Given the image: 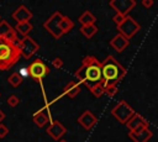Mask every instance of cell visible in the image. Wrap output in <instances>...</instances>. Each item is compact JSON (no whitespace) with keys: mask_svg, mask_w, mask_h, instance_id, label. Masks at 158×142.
I'll return each mask as SVG.
<instances>
[{"mask_svg":"<svg viewBox=\"0 0 158 142\" xmlns=\"http://www.w3.org/2000/svg\"><path fill=\"white\" fill-rule=\"evenodd\" d=\"M101 73H102V85L105 86H117V84L123 79L127 70L122 67L114 56H107L105 61L101 63Z\"/></svg>","mask_w":158,"mask_h":142,"instance_id":"1","label":"cell"},{"mask_svg":"<svg viewBox=\"0 0 158 142\" xmlns=\"http://www.w3.org/2000/svg\"><path fill=\"white\" fill-rule=\"evenodd\" d=\"M75 78L80 84H84L88 89L96 85L102 84V73H101V62H99L95 57L88 65H80L75 73Z\"/></svg>","mask_w":158,"mask_h":142,"instance_id":"2","label":"cell"},{"mask_svg":"<svg viewBox=\"0 0 158 142\" xmlns=\"http://www.w3.org/2000/svg\"><path fill=\"white\" fill-rule=\"evenodd\" d=\"M21 57L19 47L0 38V70H7Z\"/></svg>","mask_w":158,"mask_h":142,"instance_id":"3","label":"cell"},{"mask_svg":"<svg viewBox=\"0 0 158 142\" xmlns=\"http://www.w3.org/2000/svg\"><path fill=\"white\" fill-rule=\"evenodd\" d=\"M111 115L120 122V123H127V121L135 115V110L127 104L125 100H120L112 109H111Z\"/></svg>","mask_w":158,"mask_h":142,"instance_id":"4","label":"cell"},{"mask_svg":"<svg viewBox=\"0 0 158 142\" xmlns=\"http://www.w3.org/2000/svg\"><path fill=\"white\" fill-rule=\"evenodd\" d=\"M27 70H28V77H31L35 81H38V83H41L42 79H43L46 75H48V73H49L48 65H47L42 59H40V58L35 59V61L27 67Z\"/></svg>","mask_w":158,"mask_h":142,"instance_id":"5","label":"cell"},{"mask_svg":"<svg viewBox=\"0 0 158 142\" xmlns=\"http://www.w3.org/2000/svg\"><path fill=\"white\" fill-rule=\"evenodd\" d=\"M63 19V15L59 12V11H54L44 22H43V27L56 38H60L63 36L62 31H60V27H59V23Z\"/></svg>","mask_w":158,"mask_h":142,"instance_id":"6","label":"cell"},{"mask_svg":"<svg viewBox=\"0 0 158 142\" xmlns=\"http://www.w3.org/2000/svg\"><path fill=\"white\" fill-rule=\"evenodd\" d=\"M139 28H141L139 23L133 17H131V16H126L125 20H123V22L117 26L118 33L122 35V36H125L128 40H131L139 31Z\"/></svg>","mask_w":158,"mask_h":142,"instance_id":"7","label":"cell"},{"mask_svg":"<svg viewBox=\"0 0 158 142\" xmlns=\"http://www.w3.org/2000/svg\"><path fill=\"white\" fill-rule=\"evenodd\" d=\"M19 49L21 52V56L25 57V59L31 58L38 49H40V44L30 36H25L20 40V46Z\"/></svg>","mask_w":158,"mask_h":142,"instance_id":"8","label":"cell"},{"mask_svg":"<svg viewBox=\"0 0 158 142\" xmlns=\"http://www.w3.org/2000/svg\"><path fill=\"white\" fill-rule=\"evenodd\" d=\"M109 5L116 11V14H120L122 16H128V14L136 6V1L135 0H111Z\"/></svg>","mask_w":158,"mask_h":142,"instance_id":"9","label":"cell"},{"mask_svg":"<svg viewBox=\"0 0 158 142\" xmlns=\"http://www.w3.org/2000/svg\"><path fill=\"white\" fill-rule=\"evenodd\" d=\"M46 132L54 140V141H59L67 132V128L65 126H63L59 121H52L49 123V126L46 128Z\"/></svg>","mask_w":158,"mask_h":142,"instance_id":"10","label":"cell"},{"mask_svg":"<svg viewBox=\"0 0 158 142\" xmlns=\"http://www.w3.org/2000/svg\"><path fill=\"white\" fill-rule=\"evenodd\" d=\"M32 120H33V122H35L38 127H44L48 122H52V120H51V114H49V110H48V106H44V107L37 110V111L33 114Z\"/></svg>","mask_w":158,"mask_h":142,"instance_id":"11","label":"cell"},{"mask_svg":"<svg viewBox=\"0 0 158 142\" xmlns=\"http://www.w3.org/2000/svg\"><path fill=\"white\" fill-rule=\"evenodd\" d=\"M78 123L84 128V130H90L98 123V117L90 111L85 110L79 117H78Z\"/></svg>","mask_w":158,"mask_h":142,"instance_id":"12","label":"cell"},{"mask_svg":"<svg viewBox=\"0 0 158 142\" xmlns=\"http://www.w3.org/2000/svg\"><path fill=\"white\" fill-rule=\"evenodd\" d=\"M12 19L17 22V23H22V22H30V20L32 19V12L25 6V5H20L12 14H11Z\"/></svg>","mask_w":158,"mask_h":142,"instance_id":"13","label":"cell"},{"mask_svg":"<svg viewBox=\"0 0 158 142\" xmlns=\"http://www.w3.org/2000/svg\"><path fill=\"white\" fill-rule=\"evenodd\" d=\"M126 126H127V128H128L130 131H135V130L138 128V127H148V126H149V122H148L143 116H141L139 114L135 112V115L127 121Z\"/></svg>","mask_w":158,"mask_h":142,"instance_id":"14","label":"cell"},{"mask_svg":"<svg viewBox=\"0 0 158 142\" xmlns=\"http://www.w3.org/2000/svg\"><path fill=\"white\" fill-rule=\"evenodd\" d=\"M110 46L116 51V52H122L123 49L127 48V46L130 44V40L126 38L125 36L117 33L116 36H114L111 40H110Z\"/></svg>","mask_w":158,"mask_h":142,"instance_id":"15","label":"cell"},{"mask_svg":"<svg viewBox=\"0 0 158 142\" xmlns=\"http://www.w3.org/2000/svg\"><path fill=\"white\" fill-rule=\"evenodd\" d=\"M152 136H153V133L149 128H144L143 131H139V132L128 131V137L133 142H148Z\"/></svg>","mask_w":158,"mask_h":142,"instance_id":"16","label":"cell"},{"mask_svg":"<svg viewBox=\"0 0 158 142\" xmlns=\"http://www.w3.org/2000/svg\"><path fill=\"white\" fill-rule=\"evenodd\" d=\"M81 88H80V83L75 81V80H70L64 88H63V93L62 95H67L70 99H74L79 93H80Z\"/></svg>","mask_w":158,"mask_h":142,"instance_id":"17","label":"cell"},{"mask_svg":"<svg viewBox=\"0 0 158 142\" xmlns=\"http://www.w3.org/2000/svg\"><path fill=\"white\" fill-rule=\"evenodd\" d=\"M78 21L80 22V25L81 26H88V25H95V21H96V17L90 12V11H84L80 16H79V19H78Z\"/></svg>","mask_w":158,"mask_h":142,"instance_id":"18","label":"cell"},{"mask_svg":"<svg viewBox=\"0 0 158 142\" xmlns=\"http://www.w3.org/2000/svg\"><path fill=\"white\" fill-rule=\"evenodd\" d=\"M98 31H99V28L95 25H88V26H81L80 27V33L86 38L94 37V35H96Z\"/></svg>","mask_w":158,"mask_h":142,"instance_id":"19","label":"cell"},{"mask_svg":"<svg viewBox=\"0 0 158 142\" xmlns=\"http://www.w3.org/2000/svg\"><path fill=\"white\" fill-rule=\"evenodd\" d=\"M59 27H60L62 33L65 35V33L70 32V30L74 27V22H73L68 16H63V19H62V21H60V23H59Z\"/></svg>","mask_w":158,"mask_h":142,"instance_id":"20","label":"cell"},{"mask_svg":"<svg viewBox=\"0 0 158 142\" xmlns=\"http://www.w3.org/2000/svg\"><path fill=\"white\" fill-rule=\"evenodd\" d=\"M15 31L19 32L20 35H22V37L28 36V33L32 31V25L31 22H22V23H17L15 26Z\"/></svg>","mask_w":158,"mask_h":142,"instance_id":"21","label":"cell"},{"mask_svg":"<svg viewBox=\"0 0 158 142\" xmlns=\"http://www.w3.org/2000/svg\"><path fill=\"white\" fill-rule=\"evenodd\" d=\"M7 80H9V83L14 86V88H17L21 83H22V80H23V78L19 74V72H15V73H12L9 78H7Z\"/></svg>","mask_w":158,"mask_h":142,"instance_id":"22","label":"cell"},{"mask_svg":"<svg viewBox=\"0 0 158 142\" xmlns=\"http://www.w3.org/2000/svg\"><path fill=\"white\" fill-rule=\"evenodd\" d=\"M89 90H90V93H91L95 98H100V96L104 94V85L100 83V84H96V85L89 88Z\"/></svg>","mask_w":158,"mask_h":142,"instance_id":"23","label":"cell"},{"mask_svg":"<svg viewBox=\"0 0 158 142\" xmlns=\"http://www.w3.org/2000/svg\"><path fill=\"white\" fill-rule=\"evenodd\" d=\"M11 28H12V26H11L7 21H5V20L0 21V38H2Z\"/></svg>","mask_w":158,"mask_h":142,"instance_id":"24","label":"cell"},{"mask_svg":"<svg viewBox=\"0 0 158 142\" xmlns=\"http://www.w3.org/2000/svg\"><path fill=\"white\" fill-rule=\"evenodd\" d=\"M117 86H114V85H110V86H105L104 88V94H106L109 98H114L117 93Z\"/></svg>","mask_w":158,"mask_h":142,"instance_id":"25","label":"cell"},{"mask_svg":"<svg viewBox=\"0 0 158 142\" xmlns=\"http://www.w3.org/2000/svg\"><path fill=\"white\" fill-rule=\"evenodd\" d=\"M6 101H7V105L11 106V107H16V106L20 104V99H19L16 95H10Z\"/></svg>","mask_w":158,"mask_h":142,"instance_id":"26","label":"cell"},{"mask_svg":"<svg viewBox=\"0 0 158 142\" xmlns=\"http://www.w3.org/2000/svg\"><path fill=\"white\" fill-rule=\"evenodd\" d=\"M52 65L56 68V69H60L63 67V59L59 58V57H56L53 61H52Z\"/></svg>","mask_w":158,"mask_h":142,"instance_id":"27","label":"cell"},{"mask_svg":"<svg viewBox=\"0 0 158 142\" xmlns=\"http://www.w3.org/2000/svg\"><path fill=\"white\" fill-rule=\"evenodd\" d=\"M125 17H126V16H122V15H120V14H115L114 17H112V21L116 23V26H118V25H121V23L123 22Z\"/></svg>","mask_w":158,"mask_h":142,"instance_id":"28","label":"cell"},{"mask_svg":"<svg viewBox=\"0 0 158 142\" xmlns=\"http://www.w3.org/2000/svg\"><path fill=\"white\" fill-rule=\"evenodd\" d=\"M9 135V128L4 123H0V138H5Z\"/></svg>","mask_w":158,"mask_h":142,"instance_id":"29","label":"cell"},{"mask_svg":"<svg viewBox=\"0 0 158 142\" xmlns=\"http://www.w3.org/2000/svg\"><path fill=\"white\" fill-rule=\"evenodd\" d=\"M153 4H154V1H153V0H142V1H141V5H142L143 7H146V9L151 7Z\"/></svg>","mask_w":158,"mask_h":142,"instance_id":"30","label":"cell"},{"mask_svg":"<svg viewBox=\"0 0 158 142\" xmlns=\"http://www.w3.org/2000/svg\"><path fill=\"white\" fill-rule=\"evenodd\" d=\"M19 74L23 78V77H28V70H27V68H21L20 69V72H19Z\"/></svg>","mask_w":158,"mask_h":142,"instance_id":"31","label":"cell"},{"mask_svg":"<svg viewBox=\"0 0 158 142\" xmlns=\"http://www.w3.org/2000/svg\"><path fill=\"white\" fill-rule=\"evenodd\" d=\"M5 117H6V116H5V112H4L2 110H0V123L5 120Z\"/></svg>","mask_w":158,"mask_h":142,"instance_id":"32","label":"cell"},{"mask_svg":"<svg viewBox=\"0 0 158 142\" xmlns=\"http://www.w3.org/2000/svg\"><path fill=\"white\" fill-rule=\"evenodd\" d=\"M58 142H68V141H65V140H64V138H63V140H59V141H58Z\"/></svg>","mask_w":158,"mask_h":142,"instance_id":"33","label":"cell"}]
</instances>
